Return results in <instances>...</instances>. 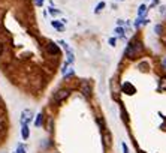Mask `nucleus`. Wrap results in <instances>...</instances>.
<instances>
[{
  "instance_id": "nucleus-1",
  "label": "nucleus",
  "mask_w": 166,
  "mask_h": 153,
  "mask_svg": "<svg viewBox=\"0 0 166 153\" xmlns=\"http://www.w3.org/2000/svg\"><path fill=\"white\" fill-rule=\"evenodd\" d=\"M141 51H142V44L138 42V41H132L129 45H127L124 54H126V57H129V59H135Z\"/></svg>"
},
{
  "instance_id": "nucleus-2",
  "label": "nucleus",
  "mask_w": 166,
  "mask_h": 153,
  "mask_svg": "<svg viewBox=\"0 0 166 153\" xmlns=\"http://www.w3.org/2000/svg\"><path fill=\"white\" fill-rule=\"evenodd\" d=\"M45 50H46V53H48L50 56H53V57L60 56V48L56 45V44H53V42H48V44H46Z\"/></svg>"
},
{
  "instance_id": "nucleus-3",
  "label": "nucleus",
  "mask_w": 166,
  "mask_h": 153,
  "mask_svg": "<svg viewBox=\"0 0 166 153\" xmlns=\"http://www.w3.org/2000/svg\"><path fill=\"white\" fill-rule=\"evenodd\" d=\"M33 119V113L30 110H24L21 113V126L22 125H29V122Z\"/></svg>"
},
{
  "instance_id": "nucleus-4",
  "label": "nucleus",
  "mask_w": 166,
  "mask_h": 153,
  "mask_svg": "<svg viewBox=\"0 0 166 153\" xmlns=\"http://www.w3.org/2000/svg\"><path fill=\"white\" fill-rule=\"evenodd\" d=\"M69 93H70V90H69V89H60L57 93H54V99H56L57 102H61L64 98H67V96H69Z\"/></svg>"
},
{
  "instance_id": "nucleus-5",
  "label": "nucleus",
  "mask_w": 166,
  "mask_h": 153,
  "mask_svg": "<svg viewBox=\"0 0 166 153\" xmlns=\"http://www.w3.org/2000/svg\"><path fill=\"white\" fill-rule=\"evenodd\" d=\"M81 92H82L84 96H87V98L91 95V86H90L88 81H84V83L81 84Z\"/></svg>"
},
{
  "instance_id": "nucleus-6",
  "label": "nucleus",
  "mask_w": 166,
  "mask_h": 153,
  "mask_svg": "<svg viewBox=\"0 0 166 153\" xmlns=\"http://www.w3.org/2000/svg\"><path fill=\"white\" fill-rule=\"evenodd\" d=\"M123 92L127 93V95H133V93H135V87H133L130 83H124V84H123Z\"/></svg>"
},
{
  "instance_id": "nucleus-7",
  "label": "nucleus",
  "mask_w": 166,
  "mask_h": 153,
  "mask_svg": "<svg viewBox=\"0 0 166 153\" xmlns=\"http://www.w3.org/2000/svg\"><path fill=\"white\" fill-rule=\"evenodd\" d=\"M29 135H30L29 125H22V128H21V137H22V140H27Z\"/></svg>"
},
{
  "instance_id": "nucleus-8",
  "label": "nucleus",
  "mask_w": 166,
  "mask_h": 153,
  "mask_svg": "<svg viewBox=\"0 0 166 153\" xmlns=\"http://www.w3.org/2000/svg\"><path fill=\"white\" fill-rule=\"evenodd\" d=\"M51 24H53V27H54L56 30H58V32H64V24H63V23H60V21L53 20V21H51Z\"/></svg>"
},
{
  "instance_id": "nucleus-9",
  "label": "nucleus",
  "mask_w": 166,
  "mask_h": 153,
  "mask_svg": "<svg viewBox=\"0 0 166 153\" xmlns=\"http://www.w3.org/2000/svg\"><path fill=\"white\" fill-rule=\"evenodd\" d=\"M147 11H148V8L145 6V5H141L139 6V9H138V17H145V14H147Z\"/></svg>"
},
{
  "instance_id": "nucleus-10",
  "label": "nucleus",
  "mask_w": 166,
  "mask_h": 153,
  "mask_svg": "<svg viewBox=\"0 0 166 153\" xmlns=\"http://www.w3.org/2000/svg\"><path fill=\"white\" fill-rule=\"evenodd\" d=\"M103 8H105V2H100V3H99V5L96 6V9H94V12H96V14H100Z\"/></svg>"
},
{
  "instance_id": "nucleus-11",
  "label": "nucleus",
  "mask_w": 166,
  "mask_h": 153,
  "mask_svg": "<svg viewBox=\"0 0 166 153\" xmlns=\"http://www.w3.org/2000/svg\"><path fill=\"white\" fill-rule=\"evenodd\" d=\"M115 33H117L118 36L123 38V36H124V29H123V27H117V29H115Z\"/></svg>"
},
{
  "instance_id": "nucleus-12",
  "label": "nucleus",
  "mask_w": 166,
  "mask_h": 153,
  "mask_svg": "<svg viewBox=\"0 0 166 153\" xmlns=\"http://www.w3.org/2000/svg\"><path fill=\"white\" fill-rule=\"evenodd\" d=\"M35 125H36V126H40V125H42V114H39V116L36 117V122H35Z\"/></svg>"
},
{
  "instance_id": "nucleus-13",
  "label": "nucleus",
  "mask_w": 166,
  "mask_h": 153,
  "mask_svg": "<svg viewBox=\"0 0 166 153\" xmlns=\"http://www.w3.org/2000/svg\"><path fill=\"white\" fill-rule=\"evenodd\" d=\"M160 15L166 17V6H160Z\"/></svg>"
},
{
  "instance_id": "nucleus-14",
  "label": "nucleus",
  "mask_w": 166,
  "mask_h": 153,
  "mask_svg": "<svg viewBox=\"0 0 166 153\" xmlns=\"http://www.w3.org/2000/svg\"><path fill=\"white\" fill-rule=\"evenodd\" d=\"M51 15H58L60 14V11H56V9H53V8H50V11H48Z\"/></svg>"
},
{
  "instance_id": "nucleus-15",
  "label": "nucleus",
  "mask_w": 166,
  "mask_h": 153,
  "mask_svg": "<svg viewBox=\"0 0 166 153\" xmlns=\"http://www.w3.org/2000/svg\"><path fill=\"white\" fill-rule=\"evenodd\" d=\"M17 153H26V147L19 146V147H18V150H17Z\"/></svg>"
},
{
  "instance_id": "nucleus-16",
  "label": "nucleus",
  "mask_w": 166,
  "mask_h": 153,
  "mask_svg": "<svg viewBox=\"0 0 166 153\" xmlns=\"http://www.w3.org/2000/svg\"><path fill=\"white\" fill-rule=\"evenodd\" d=\"M154 30H156V33H157V35H160V33H162V26H160V24H159V26H156V29H154Z\"/></svg>"
},
{
  "instance_id": "nucleus-17",
  "label": "nucleus",
  "mask_w": 166,
  "mask_h": 153,
  "mask_svg": "<svg viewBox=\"0 0 166 153\" xmlns=\"http://www.w3.org/2000/svg\"><path fill=\"white\" fill-rule=\"evenodd\" d=\"M115 42H117L115 38H111V39H109V45H111V47H115Z\"/></svg>"
},
{
  "instance_id": "nucleus-18",
  "label": "nucleus",
  "mask_w": 166,
  "mask_h": 153,
  "mask_svg": "<svg viewBox=\"0 0 166 153\" xmlns=\"http://www.w3.org/2000/svg\"><path fill=\"white\" fill-rule=\"evenodd\" d=\"M3 53H5V45H3L2 42H0V56H2Z\"/></svg>"
},
{
  "instance_id": "nucleus-19",
  "label": "nucleus",
  "mask_w": 166,
  "mask_h": 153,
  "mask_svg": "<svg viewBox=\"0 0 166 153\" xmlns=\"http://www.w3.org/2000/svg\"><path fill=\"white\" fill-rule=\"evenodd\" d=\"M35 3H36V6H42L43 5V0H35Z\"/></svg>"
},
{
  "instance_id": "nucleus-20",
  "label": "nucleus",
  "mask_w": 166,
  "mask_h": 153,
  "mask_svg": "<svg viewBox=\"0 0 166 153\" xmlns=\"http://www.w3.org/2000/svg\"><path fill=\"white\" fill-rule=\"evenodd\" d=\"M123 150H124V153H129V149H127V146L123 143Z\"/></svg>"
},
{
  "instance_id": "nucleus-21",
  "label": "nucleus",
  "mask_w": 166,
  "mask_h": 153,
  "mask_svg": "<svg viewBox=\"0 0 166 153\" xmlns=\"http://www.w3.org/2000/svg\"><path fill=\"white\" fill-rule=\"evenodd\" d=\"M117 23H118V26H123V24H124V21H123V20H118Z\"/></svg>"
},
{
  "instance_id": "nucleus-22",
  "label": "nucleus",
  "mask_w": 166,
  "mask_h": 153,
  "mask_svg": "<svg viewBox=\"0 0 166 153\" xmlns=\"http://www.w3.org/2000/svg\"><path fill=\"white\" fill-rule=\"evenodd\" d=\"M163 66H165V68H166V57H165V59H163Z\"/></svg>"
},
{
  "instance_id": "nucleus-23",
  "label": "nucleus",
  "mask_w": 166,
  "mask_h": 153,
  "mask_svg": "<svg viewBox=\"0 0 166 153\" xmlns=\"http://www.w3.org/2000/svg\"><path fill=\"white\" fill-rule=\"evenodd\" d=\"M120 2H123V0H120Z\"/></svg>"
}]
</instances>
